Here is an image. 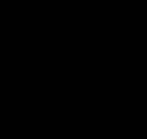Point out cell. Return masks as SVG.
<instances>
[]
</instances>
